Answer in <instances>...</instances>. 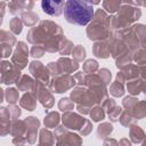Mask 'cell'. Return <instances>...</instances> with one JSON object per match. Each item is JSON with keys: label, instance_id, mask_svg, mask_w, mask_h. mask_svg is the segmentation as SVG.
Listing matches in <instances>:
<instances>
[{"label": "cell", "instance_id": "cell-1", "mask_svg": "<svg viewBox=\"0 0 146 146\" xmlns=\"http://www.w3.org/2000/svg\"><path fill=\"white\" fill-rule=\"evenodd\" d=\"M64 15L68 23L84 26L94 17V7L88 1L68 0L64 6Z\"/></svg>", "mask_w": 146, "mask_h": 146}, {"label": "cell", "instance_id": "cell-2", "mask_svg": "<svg viewBox=\"0 0 146 146\" xmlns=\"http://www.w3.org/2000/svg\"><path fill=\"white\" fill-rule=\"evenodd\" d=\"M65 2L64 1H50V0H43L41 2V7L43 11L50 16H58L64 10Z\"/></svg>", "mask_w": 146, "mask_h": 146}]
</instances>
